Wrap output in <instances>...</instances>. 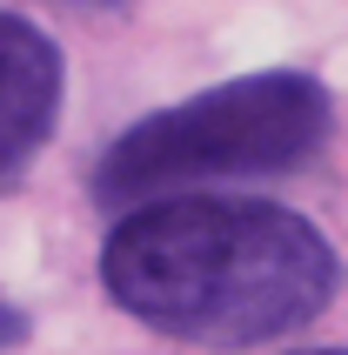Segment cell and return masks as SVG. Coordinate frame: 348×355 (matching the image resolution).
Instances as JSON below:
<instances>
[{"instance_id":"4","label":"cell","mask_w":348,"mask_h":355,"mask_svg":"<svg viewBox=\"0 0 348 355\" xmlns=\"http://www.w3.org/2000/svg\"><path fill=\"white\" fill-rule=\"evenodd\" d=\"M14 342H27V315H20V309H14V302H7V295H0V355H7V349H14Z\"/></svg>"},{"instance_id":"5","label":"cell","mask_w":348,"mask_h":355,"mask_svg":"<svg viewBox=\"0 0 348 355\" xmlns=\"http://www.w3.org/2000/svg\"><path fill=\"white\" fill-rule=\"evenodd\" d=\"M60 7H80V14H114V7H128V0H60Z\"/></svg>"},{"instance_id":"2","label":"cell","mask_w":348,"mask_h":355,"mask_svg":"<svg viewBox=\"0 0 348 355\" xmlns=\"http://www.w3.org/2000/svg\"><path fill=\"white\" fill-rule=\"evenodd\" d=\"M329 121H335V101L315 74H295V67L241 74L228 87H208L181 107L134 121L101 155L94 201L128 208V201L194 188V181L288 175L329 141Z\"/></svg>"},{"instance_id":"6","label":"cell","mask_w":348,"mask_h":355,"mask_svg":"<svg viewBox=\"0 0 348 355\" xmlns=\"http://www.w3.org/2000/svg\"><path fill=\"white\" fill-rule=\"evenodd\" d=\"M295 355H348V349H295Z\"/></svg>"},{"instance_id":"3","label":"cell","mask_w":348,"mask_h":355,"mask_svg":"<svg viewBox=\"0 0 348 355\" xmlns=\"http://www.w3.org/2000/svg\"><path fill=\"white\" fill-rule=\"evenodd\" d=\"M60 87H67L60 47L34 20L0 7V188L20 181L34 168V155L47 148L54 114H60Z\"/></svg>"},{"instance_id":"1","label":"cell","mask_w":348,"mask_h":355,"mask_svg":"<svg viewBox=\"0 0 348 355\" xmlns=\"http://www.w3.org/2000/svg\"><path fill=\"white\" fill-rule=\"evenodd\" d=\"M107 302L161 336L248 349L308 329L335 302V248L281 201L168 195L121 221L101 248Z\"/></svg>"}]
</instances>
